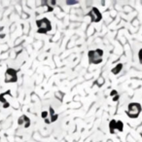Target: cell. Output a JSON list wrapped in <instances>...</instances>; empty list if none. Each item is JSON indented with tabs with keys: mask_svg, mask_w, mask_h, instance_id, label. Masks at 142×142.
<instances>
[{
	"mask_svg": "<svg viewBox=\"0 0 142 142\" xmlns=\"http://www.w3.org/2000/svg\"><path fill=\"white\" fill-rule=\"evenodd\" d=\"M141 105L139 103L136 102H133V103H129L128 106V110L126 111L127 115L130 118V119H136L138 118L139 114L141 113Z\"/></svg>",
	"mask_w": 142,
	"mask_h": 142,
	"instance_id": "6da1fadb",
	"label": "cell"
},
{
	"mask_svg": "<svg viewBox=\"0 0 142 142\" xmlns=\"http://www.w3.org/2000/svg\"><path fill=\"white\" fill-rule=\"evenodd\" d=\"M89 60L90 63L94 64H99L102 62V56H103V51L100 49H96L95 51H90L89 54Z\"/></svg>",
	"mask_w": 142,
	"mask_h": 142,
	"instance_id": "7a4b0ae2",
	"label": "cell"
},
{
	"mask_svg": "<svg viewBox=\"0 0 142 142\" xmlns=\"http://www.w3.org/2000/svg\"><path fill=\"white\" fill-rule=\"evenodd\" d=\"M36 24L38 27V33H47L48 31L52 30L51 22L47 18H43L42 19H38L36 22Z\"/></svg>",
	"mask_w": 142,
	"mask_h": 142,
	"instance_id": "3957f363",
	"label": "cell"
},
{
	"mask_svg": "<svg viewBox=\"0 0 142 142\" xmlns=\"http://www.w3.org/2000/svg\"><path fill=\"white\" fill-rule=\"evenodd\" d=\"M18 70L8 68L5 72V83H16L18 81Z\"/></svg>",
	"mask_w": 142,
	"mask_h": 142,
	"instance_id": "277c9868",
	"label": "cell"
},
{
	"mask_svg": "<svg viewBox=\"0 0 142 142\" xmlns=\"http://www.w3.org/2000/svg\"><path fill=\"white\" fill-rule=\"evenodd\" d=\"M90 19H92V22L93 23H98L101 21V19H102V16H101V13L99 12V10L95 7H94L88 13V15Z\"/></svg>",
	"mask_w": 142,
	"mask_h": 142,
	"instance_id": "5b68a950",
	"label": "cell"
},
{
	"mask_svg": "<svg viewBox=\"0 0 142 142\" xmlns=\"http://www.w3.org/2000/svg\"><path fill=\"white\" fill-rule=\"evenodd\" d=\"M109 129H110V133H115V130L117 129V121L112 120L109 123Z\"/></svg>",
	"mask_w": 142,
	"mask_h": 142,
	"instance_id": "8992f818",
	"label": "cell"
},
{
	"mask_svg": "<svg viewBox=\"0 0 142 142\" xmlns=\"http://www.w3.org/2000/svg\"><path fill=\"white\" fill-rule=\"evenodd\" d=\"M122 68H123V63H118L113 69H112V73L114 74V75H117V74H119L120 72H121V70H122Z\"/></svg>",
	"mask_w": 142,
	"mask_h": 142,
	"instance_id": "52a82bcc",
	"label": "cell"
},
{
	"mask_svg": "<svg viewBox=\"0 0 142 142\" xmlns=\"http://www.w3.org/2000/svg\"><path fill=\"white\" fill-rule=\"evenodd\" d=\"M23 118H24V128H29V126H30V119L27 116H25V115H23Z\"/></svg>",
	"mask_w": 142,
	"mask_h": 142,
	"instance_id": "ba28073f",
	"label": "cell"
},
{
	"mask_svg": "<svg viewBox=\"0 0 142 142\" xmlns=\"http://www.w3.org/2000/svg\"><path fill=\"white\" fill-rule=\"evenodd\" d=\"M55 96H56L59 101H62L63 96H64V93H62V92H57V93L55 94Z\"/></svg>",
	"mask_w": 142,
	"mask_h": 142,
	"instance_id": "9c48e42d",
	"label": "cell"
},
{
	"mask_svg": "<svg viewBox=\"0 0 142 142\" xmlns=\"http://www.w3.org/2000/svg\"><path fill=\"white\" fill-rule=\"evenodd\" d=\"M117 130L121 131V133L124 130V124L122 121H117Z\"/></svg>",
	"mask_w": 142,
	"mask_h": 142,
	"instance_id": "30bf717a",
	"label": "cell"
},
{
	"mask_svg": "<svg viewBox=\"0 0 142 142\" xmlns=\"http://www.w3.org/2000/svg\"><path fill=\"white\" fill-rule=\"evenodd\" d=\"M104 82H105L104 78H102V77H99V78H98V79L95 81V84H96L98 87H101V86H103Z\"/></svg>",
	"mask_w": 142,
	"mask_h": 142,
	"instance_id": "8fae6325",
	"label": "cell"
},
{
	"mask_svg": "<svg viewBox=\"0 0 142 142\" xmlns=\"http://www.w3.org/2000/svg\"><path fill=\"white\" fill-rule=\"evenodd\" d=\"M57 118H58V115H57V114H55V115H53V116H51V119H50L51 123H54V122H56V121L57 120Z\"/></svg>",
	"mask_w": 142,
	"mask_h": 142,
	"instance_id": "7c38bea8",
	"label": "cell"
},
{
	"mask_svg": "<svg viewBox=\"0 0 142 142\" xmlns=\"http://www.w3.org/2000/svg\"><path fill=\"white\" fill-rule=\"evenodd\" d=\"M41 116H42V118H43L44 120H46V119L49 118V113L47 112V111H43V112L41 113Z\"/></svg>",
	"mask_w": 142,
	"mask_h": 142,
	"instance_id": "4fadbf2b",
	"label": "cell"
},
{
	"mask_svg": "<svg viewBox=\"0 0 142 142\" xmlns=\"http://www.w3.org/2000/svg\"><path fill=\"white\" fill-rule=\"evenodd\" d=\"M18 124H19V126H23V125H24V118H23V116H21V117L19 118Z\"/></svg>",
	"mask_w": 142,
	"mask_h": 142,
	"instance_id": "5bb4252c",
	"label": "cell"
},
{
	"mask_svg": "<svg viewBox=\"0 0 142 142\" xmlns=\"http://www.w3.org/2000/svg\"><path fill=\"white\" fill-rule=\"evenodd\" d=\"M138 57H139V62L142 64V49L139 50V53H138Z\"/></svg>",
	"mask_w": 142,
	"mask_h": 142,
	"instance_id": "9a60e30c",
	"label": "cell"
},
{
	"mask_svg": "<svg viewBox=\"0 0 142 142\" xmlns=\"http://www.w3.org/2000/svg\"><path fill=\"white\" fill-rule=\"evenodd\" d=\"M110 95H111V96H113V97H115L116 95H118V92H117L116 90H113L112 92L110 93Z\"/></svg>",
	"mask_w": 142,
	"mask_h": 142,
	"instance_id": "2e32d148",
	"label": "cell"
},
{
	"mask_svg": "<svg viewBox=\"0 0 142 142\" xmlns=\"http://www.w3.org/2000/svg\"><path fill=\"white\" fill-rule=\"evenodd\" d=\"M49 112H50V117H51V116H53V115H55V110L53 109V107H50Z\"/></svg>",
	"mask_w": 142,
	"mask_h": 142,
	"instance_id": "e0dca14e",
	"label": "cell"
},
{
	"mask_svg": "<svg viewBox=\"0 0 142 142\" xmlns=\"http://www.w3.org/2000/svg\"><path fill=\"white\" fill-rule=\"evenodd\" d=\"M76 3H77V1H69V0H68V1H66L67 5H73V4H76Z\"/></svg>",
	"mask_w": 142,
	"mask_h": 142,
	"instance_id": "ac0fdd59",
	"label": "cell"
},
{
	"mask_svg": "<svg viewBox=\"0 0 142 142\" xmlns=\"http://www.w3.org/2000/svg\"><path fill=\"white\" fill-rule=\"evenodd\" d=\"M9 107H10V103L8 102V101H7L6 103H4V104H3V108H5V109H6V108H9Z\"/></svg>",
	"mask_w": 142,
	"mask_h": 142,
	"instance_id": "d6986e66",
	"label": "cell"
},
{
	"mask_svg": "<svg viewBox=\"0 0 142 142\" xmlns=\"http://www.w3.org/2000/svg\"><path fill=\"white\" fill-rule=\"evenodd\" d=\"M118 99H119V95H116L115 97H113V101H117Z\"/></svg>",
	"mask_w": 142,
	"mask_h": 142,
	"instance_id": "ffe728a7",
	"label": "cell"
},
{
	"mask_svg": "<svg viewBox=\"0 0 142 142\" xmlns=\"http://www.w3.org/2000/svg\"><path fill=\"white\" fill-rule=\"evenodd\" d=\"M45 123H46V124H50V123H51V121H50V119H49V118L45 120Z\"/></svg>",
	"mask_w": 142,
	"mask_h": 142,
	"instance_id": "44dd1931",
	"label": "cell"
},
{
	"mask_svg": "<svg viewBox=\"0 0 142 142\" xmlns=\"http://www.w3.org/2000/svg\"><path fill=\"white\" fill-rule=\"evenodd\" d=\"M5 37V34H0V38H4Z\"/></svg>",
	"mask_w": 142,
	"mask_h": 142,
	"instance_id": "7402d4cb",
	"label": "cell"
},
{
	"mask_svg": "<svg viewBox=\"0 0 142 142\" xmlns=\"http://www.w3.org/2000/svg\"><path fill=\"white\" fill-rule=\"evenodd\" d=\"M2 30H3V26H0V32H1Z\"/></svg>",
	"mask_w": 142,
	"mask_h": 142,
	"instance_id": "603a6c76",
	"label": "cell"
},
{
	"mask_svg": "<svg viewBox=\"0 0 142 142\" xmlns=\"http://www.w3.org/2000/svg\"><path fill=\"white\" fill-rule=\"evenodd\" d=\"M141 136H142V133H141Z\"/></svg>",
	"mask_w": 142,
	"mask_h": 142,
	"instance_id": "cb8c5ba5",
	"label": "cell"
}]
</instances>
